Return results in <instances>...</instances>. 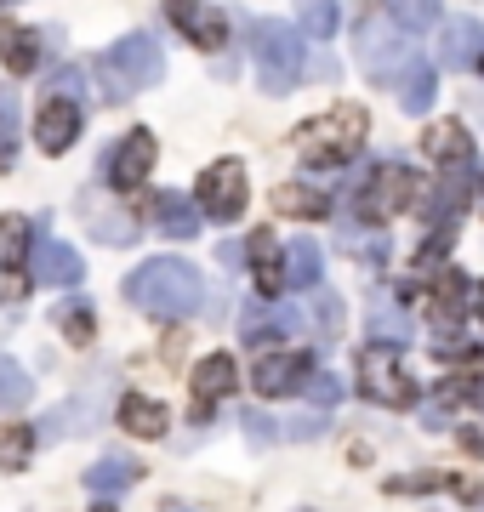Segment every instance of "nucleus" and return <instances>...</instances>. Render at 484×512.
<instances>
[{
	"instance_id": "nucleus-1",
	"label": "nucleus",
	"mask_w": 484,
	"mask_h": 512,
	"mask_svg": "<svg viewBox=\"0 0 484 512\" xmlns=\"http://www.w3.org/2000/svg\"><path fill=\"white\" fill-rule=\"evenodd\" d=\"M126 296L131 308L154 313V319H194L205 308V279L183 256H154L126 279Z\"/></svg>"
},
{
	"instance_id": "nucleus-2",
	"label": "nucleus",
	"mask_w": 484,
	"mask_h": 512,
	"mask_svg": "<svg viewBox=\"0 0 484 512\" xmlns=\"http://www.w3.org/2000/svg\"><path fill=\"white\" fill-rule=\"evenodd\" d=\"M365 131H371V114L359 103H336V109L314 114L308 126H297L291 148H297L302 165H348L365 143Z\"/></svg>"
},
{
	"instance_id": "nucleus-3",
	"label": "nucleus",
	"mask_w": 484,
	"mask_h": 512,
	"mask_svg": "<svg viewBox=\"0 0 484 512\" xmlns=\"http://www.w3.org/2000/svg\"><path fill=\"white\" fill-rule=\"evenodd\" d=\"M166 69V52H160V40L154 35H126L114 40L103 63H97V92L109 97V103H126V97L149 92L154 80Z\"/></svg>"
},
{
	"instance_id": "nucleus-4",
	"label": "nucleus",
	"mask_w": 484,
	"mask_h": 512,
	"mask_svg": "<svg viewBox=\"0 0 484 512\" xmlns=\"http://www.w3.org/2000/svg\"><path fill=\"white\" fill-rule=\"evenodd\" d=\"M251 63H257L262 92L285 97L302 80V63H308V52H302V29L297 23H280V18L251 23Z\"/></svg>"
},
{
	"instance_id": "nucleus-5",
	"label": "nucleus",
	"mask_w": 484,
	"mask_h": 512,
	"mask_svg": "<svg viewBox=\"0 0 484 512\" xmlns=\"http://www.w3.org/2000/svg\"><path fill=\"white\" fill-rule=\"evenodd\" d=\"M359 387H365V399L388 404V410L416 404V382H410L399 348H388V342H371V348L359 353Z\"/></svg>"
},
{
	"instance_id": "nucleus-6",
	"label": "nucleus",
	"mask_w": 484,
	"mask_h": 512,
	"mask_svg": "<svg viewBox=\"0 0 484 512\" xmlns=\"http://www.w3.org/2000/svg\"><path fill=\"white\" fill-rule=\"evenodd\" d=\"M359 63H365L371 80H399V74L416 63L410 35L399 29V23H388V18H371L365 29H359Z\"/></svg>"
},
{
	"instance_id": "nucleus-7",
	"label": "nucleus",
	"mask_w": 484,
	"mask_h": 512,
	"mask_svg": "<svg viewBox=\"0 0 484 512\" xmlns=\"http://www.w3.org/2000/svg\"><path fill=\"white\" fill-rule=\"evenodd\" d=\"M211 222H234L245 211V165L240 160H217L200 171V200H194Z\"/></svg>"
},
{
	"instance_id": "nucleus-8",
	"label": "nucleus",
	"mask_w": 484,
	"mask_h": 512,
	"mask_svg": "<svg viewBox=\"0 0 484 512\" xmlns=\"http://www.w3.org/2000/svg\"><path fill=\"white\" fill-rule=\"evenodd\" d=\"M80 126H86V109H80V97L69 92H46L35 109V143L46 148V154H63V148L80 137Z\"/></svg>"
},
{
	"instance_id": "nucleus-9",
	"label": "nucleus",
	"mask_w": 484,
	"mask_h": 512,
	"mask_svg": "<svg viewBox=\"0 0 484 512\" xmlns=\"http://www.w3.org/2000/svg\"><path fill=\"white\" fill-rule=\"evenodd\" d=\"M410 200H416V177H410L405 165H382L371 183H365V194H359V217L388 222V217H399Z\"/></svg>"
},
{
	"instance_id": "nucleus-10",
	"label": "nucleus",
	"mask_w": 484,
	"mask_h": 512,
	"mask_svg": "<svg viewBox=\"0 0 484 512\" xmlns=\"http://www.w3.org/2000/svg\"><path fill=\"white\" fill-rule=\"evenodd\" d=\"M308 382H314V365H308V353H262L257 365H251V387H257V393H268V399L302 393Z\"/></svg>"
},
{
	"instance_id": "nucleus-11",
	"label": "nucleus",
	"mask_w": 484,
	"mask_h": 512,
	"mask_svg": "<svg viewBox=\"0 0 484 512\" xmlns=\"http://www.w3.org/2000/svg\"><path fill=\"white\" fill-rule=\"evenodd\" d=\"M154 171V131H126L109 148V183L114 188H143Z\"/></svg>"
},
{
	"instance_id": "nucleus-12",
	"label": "nucleus",
	"mask_w": 484,
	"mask_h": 512,
	"mask_svg": "<svg viewBox=\"0 0 484 512\" xmlns=\"http://www.w3.org/2000/svg\"><path fill=\"white\" fill-rule=\"evenodd\" d=\"M80 217H86V228H92L97 245H131L137 239V222H131V211H120V205H109L103 194H80Z\"/></svg>"
},
{
	"instance_id": "nucleus-13",
	"label": "nucleus",
	"mask_w": 484,
	"mask_h": 512,
	"mask_svg": "<svg viewBox=\"0 0 484 512\" xmlns=\"http://www.w3.org/2000/svg\"><path fill=\"white\" fill-rule=\"evenodd\" d=\"M166 12H171V23H177L194 46H205V52H217V46H223V35H228L223 12H211V6H200V0H166Z\"/></svg>"
},
{
	"instance_id": "nucleus-14",
	"label": "nucleus",
	"mask_w": 484,
	"mask_h": 512,
	"mask_svg": "<svg viewBox=\"0 0 484 512\" xmlns=\"http://www.w3.org/2000/svg\"><path fill=\"white\" fill-rule=\"evenodd\" d=\"M422 154L456 177V171H467V160H473V137H467V126H456V120H433L428 137H422Z\"/></svg>"
},
{
	"instance_id": "nucleus-15",
	"label": "nucleus",
	"mask_w": 484,
	"mask_h": 512,
	"mask_svg": "<svg viewBox=\"0 0 484 512\" xmlns=\"http://www.w3.org/2000/svg\"><path fill=\"white\" fill-rule=\"evenodd\" d=\"M285 336H302V308H291V302L245 308V342H285Z\"/></svg>"
},
{
	"instance_id": "nucleus-16",
	"label": "nucleus",
	"mask_w": 484,
	"mask_h": 512,
	"mask_svg": "<svg viewBox=\"0 0 484 512\" xmlns=\"http://www.w3.org/2000/svg\"><path fill=\"white\" fill-rule=\"evenodd\" d=\"M29 274H35L40 285H57V291H69V285H80V279H86V262H80V251H69V245L46 239V245H35V262H29Z\"/></svg>"
},
{
	"instance_id": "nucleus-17",
	"label": "nucleus",
	"mask_w": 484,
	"mask_h": 512,
	"mask_svg": "<svg viewBox=\"0 0 484 512\" xmlns=\"http://www.w3.org/2000/svg\"><path fill=\"white\" fill-rule=\"evenodd\" d=\"M479 57H484L479 18H450L445 29H439V63H450V69H473Z\"/></svg>"
},
{
	"instance_id": "nucleus-18",
	"label": "nucleus",
	"mask_w": 484,
	"mask_h": 512,
	"mask_svg": "<svg viewBox=\"0 0 484 512\" xmlns=\"http://www.w3.org/2000/svg\"><path fill=\"white\" fill-rule=\"evenodd\" d=\"M234 393V359L228 353H211V359H200L194 365V416H211V404L228 399Z\"/></svg>"
},
{
	"instance_id": "nucleus-19",
	"label": "nucleus",
	"mask_w": 484,
	"mask_h": 512,
	"mask_svg": "<svg viewBox=\"0 0 484 512\" xmlns=\"http://www.w3.org/2000/svg\"><path fill=\"white\" fill-rule=\"evenodd\" d=\"M23 245H29V222L23 217H0V291L23 296Z\"/></svg>"
},
{
	"instance_id": "nucleus-20",
	"label": "nucleus",
	"mask_w": 484,
	"mask_h": 512,
	"mask_svg": "<svg viewBox=\"0 0 484 512\" xmlns=\"http://www.w3.org/2000/svg\"><path fill=\"white\" fill-rule=\"evenodd\" d=\"M245 256H251V268H257V291L274 302V296L285 291V256H280V239L268 234V228H257V234L245 239Z\"/></svg>"
},
{
	"instance_id": "nucleus-21",
	"label": "nucleus",
	"mask_w": 484,
	"mask_h": 512,
	"mask_svg": "<svg viewBox=\"0 0 484 512\" xmlns=\"http://www.w3.org/2000/svg\"><path fill=\"white\" fill-rule=\"evenodd\" d=\"M97 421H103V399H97V393H80V399L57 404L52 416L40 421V433H46V439H69V433H92Z\"/></svg>"
},
{
	"instance_id": "nucleus-22",
	"label": "nucleus",
	"mask_w": 484,
	"mask_h": 512,
	"mask_svg": "<svg viewBox=\"0 0 484 512\" xmlns=\"http://www.w3.org/2000/svg\"><path fill=\"white\" fill-rule=\"evenodd\" d=\"M200 217H205V211L188 200V194H171V188H166V194H154V222H160L171 239H188L194 228H200Z\"/></svg>"
},
{
	"instance_id": "nucleus-23",
	"label": "nucleus",
	"mask_w": 484,
	"mask_h": 512,
	"mask_svg": "<svg viewBox=\"0 0 484 512\" xmlns=\"http://www.w3.org/2000/svg\"><path fill=\"white\" fill-rule=\"evenodd\" d=\"M0 57L12 74H35L40 69V35L35 29H18V23H0Z\"/></svg>"
},
{
	"instance_id": "nucleus-24",
	"label": "nucleus",
	"mask_w": 484,
	"mask_h": 512,
	"mask_svg": "<svg viewBox=\"0 0 484 512\" xmlns=\"http://www.w3.org/2000/svg\"><path fill=\"white\" fill-rule=\"evenodd\" d=\"M120 427L137 433V439H160V433H166V404L143 399V393H126V399H120Z\"/></svg>"
},
{
	"instance_id": "nucleus-25",
	"label": "nucleus",
	"mask_w": 484,
	"mask_h": 512,
	"mask_svg": "<svg viewBox=\"0 0 484 512\" xmlns=\"http://www.w3.org/2000/svg\"><path fill=\"white\" fill-rule=\"evenodd\" d=\"M137 478H143V467H137L131 456H103L92 473H86V490L92 495H120V490H131Z\"/></svg>"
},
{
	"instance_id": "nucleus-26",
	"label": "nucleus",
	"mask_w": 484,
	"mask_h": 512,
	"mask_svg": "<svg viewBox=\"0 0 484 512\" xmlns=\"http://www.w3.org/2000/svg\"><path fill=\"white\" fill-rule=\"evenodd\" d=\"M393 86H399V103H405V114H428V109H433V63H422V57H416V63H410V69L399 74Z\"/></svg>"
},
{
	"instance_id": "nucleus-27",
	"label": "nucleus",
	"mask_w": 484,
	"mask_h": 512,
	"mask_svg": "<svg viewBox=\"0 0 484 512\" xmlns=\"http://www.w3.org/2000/svg\"><path fill=\"white\" fill-rule=\"evenodd\" d=\"M371 336H376V342H388V348H399V342L410 336V319H405V308H399L393 296H382V291L371 296Z\"/></svg>"
},
{
	"instance_id": "nucleus-28",
	"label": "nucleus",
	"mask_w": 484,
	"mask_h": 512,
	"mask_svg": "<svg viewBox=\"0 0 484 512\" xmlns=\"http://www.w3.org/2000/svg\"><path fill=\"white\" fill-rule=\"evenodd\" d=\"M319 274H325V256H319L314 239H297L291 256H285V285H297V291H314Z\"/></svg>"
},
{
	"instance_id": "nucleus-29",
	"label": "nucleus",
	"mask_w": 484,
	"mask_h": 512,
	"mask_svg": "<svg viewBox=\"0 0 484 512\" xmlns=\"http://www.w3.org/2000/svg\"><path fill=\"white\" fill-rule=\"evenodd\" d=\"M336 18H342V6L336 0H297V29L314 40H331L336 35Z\"/></svg>"
},
{
	"instance_id": "nucleus-30",
	"label": "nucleus",
	"mask_w": 484,
	"mask_h": 512,
	"mask_svg": "<svg viewBox=\"0 0 484 512\" xmlns=\"http://www.w3.org/2000/svg\"><path fill=\"white\" fill-rule=\"evenodd\" d=\"M274 205H280L285 217H331V205H325V194H314V188H297V183L274 188Z\"/></svg>"
},
{
	"instance_id": "nucleus-31",
	"label": "nucleus",
	"mask_w": 484,
	"mask_h": 512,
	"mask_svg": "<svg viewBox=\"0 0 484 512\" xmlns=\"http://www.w3.org/2000/svg\"><path fill=\"white\" fill-rule=\"evenodd\" d=\"M29 393H35V382L23 376V365L0 353V410H23V404H29Z\"/></svg>"
},
{
	"instance_id": "nucleus-32",
	"label": "nucleus",
	"mask_w": 484,
	"mask_h": 512,
	"mask_svg": "<svg viewBox=\"0 0 484 512\" xmlns=\"http://www.w3.org/2000/svg\"><path fill=\"white\" fill-rule=\"evenodd\" d=\"M29 456H35V433L29 427H0V467L6 473H23Z\"/></svg>"
},
{
	"instance_id": "nucleus-33",
	"label": "nucleus",
	"mask_w": 484,
	"mask_h": 512,
	"mask_svg": "<svg viewBox=\"0 0 484 512\" xmlns=\"http://www.w3.org/2000/svg\"><path fill=\"white\" fill-rule=\"evenodd\" d=\"M439 404H473L484 416V370H473V376H462V382H450L445 393H439Z\"/></svg>"
},
{
	"instance_id": "nucleus-34",
	"label": "nucleus",
	"mask_w": 484,
	"mask_h": 512,
	"mask_svg": "<svg viewBox=\"0 0 484 512\" xmlns=\"http://www.w3.org/2000/svg\"><path fill=\"white\" fill-rule=\"evenodd\" d=\"M393 18L405 23V29H428L439 18V0H393Z\"/></svg>"
},
{
	"instance_id": "nucleus-35",
	"label": "nucleus",
	"mask_w": 484,
	"mask_h": 512,
	"mask_svg": "<svg viewBox=\"0 0 484 512\" xmlns=\"http://www.w3.org/2000/svg\"><path fill=\"white\" fill-rule=\"evenodd\" d=\"M57 325L69 330V342H92V313H86V302H63L57 308Z\"/></svg>"
},
{
	"instance_id": "nucleus-36",
	"label": "nucleus",
	"mask_w": 484,
	"mask_h": 512,
	"mask_svg": "<svg viewBox=\"0 0 484 512\" xmlns=\"http://www.w3.org/2000/svg\"><path fill=\"white\" fill-rule=\"evenodd\" d=\"M314 308H319V330H325V336H336V330H342V308H336V296L314 285Z\"/></svg>"
},
{
	"instance_id": "nucleus-37",
	"label": "nucleus",
	"mask_w": 484,
	"mask_h": 512,
	"mask_svg": "<svg viewBox=\"0 0 484 512\" xmlns=\"http://www.w3.org/2000/svg\"><path fill=\"white\" fill-rule=\"evenodd\" d=\"M302 393H308V399H314L319 410H325V404H336V393H342V382H331V376H319V370H314V382L302 387Z\"/></svg>"
},
{
	"instance_id": "nucleus-38",
	"label": "nucleus",
	"mask_w": 484,
	"mask_h": 512,
	"mask_svg": "<svg viewBox=\"0 0 484 512\" xmlns=\"http://www.w3.org/2000/svg\"><path fill=\"white\" fill-rule=\"evenodd\" d=\"M240 427H245V439H251V444H268V439H274V433H268L274 421H268V416H257V410H245V421H240Z\"/></svg>"
},
{
	"instance_id": "nucleus-39",
	"label": "nucleus",
	"mask_w": 484,
	"mask_h": 512,
	"mask_svg": "<svg viewBox=\"0 0 484 512\" xmlns=\"http://www.w3.org/2000/svg\"><path fill=\"white\" fill-rule=\"evenodd\" d=\"M325 433V416H302V421H291V439H319Z\"/></svg>"
},
{
	"instance_id": "nucleus-40",
	"label": "nucleus",
	"mask_w": 484,
	"mask_h": 512,
	"mask_svg": "<svg viewBox=\"0 0 484 512\" xmlns=\"http://www.w3.org/2000/svg\"><path fill=\"white\" fill-rule=\"evenodd\" d=\"M12 137H18V126H12V114L0 109V160H6V154H12Z\"/></svg>"
},
{
	"instance_id": "nucleus-41",
	"label": "nucleus",
	"mask_w": 484,
	"mask_h": 512,
	"mask_svg": "<svg viewBox=\"0 0 484 512\" xmlns=\"http://www.w3.org/2000/svg\"><path fill=\"white\" fill-rule=\"evenodd\" d=\"M462 444H467V450H479V456H484V433H462Z\"/></svg>"
},
{
	"instance_id": "nucleus-42",
	"label": "nucleus",
	"mask_w": 484,
	"mask_h": 512,
	"mask_svg": "<svg viewBox=\"0 0 484 512\" xmlns=\"http://www.w3.org/2000/svg\"><path fill=\"white\" fill-rule=\"evenodd\" d=\"M473 308H479V319H484V285H479V291H473Z\"/></svg>"
},
{
	"instance_id": "nucleus-43",
	"label": "nucleus",
	"mask_w": 484,
	"mask_h": 512,
	"mask_svg": "<svg viewBox=\"0 0 484 512\" xmlns=\"http://www.w3.org/2000/svg\"><path fill=\"white\" fill-rule=\"evenodd\" d=\"M479 211H484V177H479Z\"/></svg>"
},
{
	"instance_id": "nucleus-44",
	"label": "nucleus",
	"mask_w": 484,
	"mask_h": 512,
	"mask_svg": "<svg viewBox=\"0 0 484 512\" xmlns=\"http://www.w3.org/2000/svg\"><path fill=\"white\" fill-rule=\"evenodd\" d=\"M97 512H114V507H97Z\"/></svg>"
},
{
	"instance_id": "nucleus-45",
	"label": "nucleus",
	"mask_w": 484,
	"mask_h": 512,
	"mask_svg": "<svg viewBox=\"0 0 484 512\" xmlns=\"http://www.w3.org/2000/svg\"><path fill=\"white\" fill-rule=\"evenodd\" d=\"M177 512H194V507H177Z\"/></svg>"
},
{
	"instance_id": "nucleus-46",
	"label": "nucleus",
	"mask_w": 484,
	"mask_h": 512,
	"mask_svg": "<svg viewBox=\"0 0 484 512\" xmlns=\"http://www.w3.org/2000/svg\"><path fill=\"white\" fill-rule=\"evenodd\" d=\"M0 6H6V0H0Z\"/></svg>"
}]
</instances>
